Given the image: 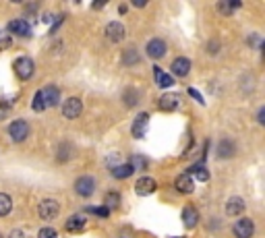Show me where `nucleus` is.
<instances>
[{
  "label": "nucleus",
  "mask_w": 265,
  "mask_h": 238,
  "mask_svg": "<svg viewBox=\"0 0 265 238\" xmlns=\"http://www.w3.org/2000/svg\"><path fill=\"white\" fill-rule=\"evenodd\" d=\"M33 68H35L33 60L27 58V56L15 60V73H17V77H19V79H23V81H27L29 77L33 75Z\"/></svg>",
  "instance_id": "f257e3e1"
},
{
  "label": "nucleus",
  "mask_w": 265,
  "mask_h": 238,
  "mask_svg": "<svg viewBox=\"0 0 265 238\" xmlns=\"http://www.w3.org/2000/svg\"><path fill=\"white\" fill-rule=\"evenodd\" d=\"M81 112H83V104H81V99L79 97H68L65 104H62V114L68 118V120H75V118H79L81 116Z\"/></svg>",
  "instance_id": "f03ea898"
},
{
  "label": "nucleus",
  "mask_w": 265,
  "mask_h": 238,
  "mask_svg": "<svg viewBox=\"0 0 265 238\" xmlns=\"http://www.w3.org/2000/svg\"><path fill=\"white\" fill-rule=\"evenodd\" d=\"M58 211H60V207H58V203L54 201V199H42L40 207H37V213H40L42 220H54V218H58Z\"/></svg>",
  "instance_id": "7ed1b4c3"
},
{
  "label": "nucleus",
  "mask_w": 265,
  "mask_h": 238,
  "mask_svg": "<svg viewBox=\"0 0 265 238\" xmlns=\"http://www.w3.org/2000/svg\"><path fill=\"white\" fill-rule=\"evenodd\" d=\"M9 133H11L13 141H25L27 135H29V125L25 120H15V122H11Z\"/></svg>",
  "instance_id": "20e7f679"
},
{
  "label": "nucleus",
  "mask_w": 265,
  "mask_h": 238,
  "mask_svg": "<svg viewBox=\"0 0 265 238\" xmlns=\"http://www.w3.org/2000/svg\"><path fill=\"white\" fill-rule=\"evenodd\" d=\"M40 97L44 102V108H52V106H56L60 102V91H58V87L48 85V87L40 89Z\"/></svg>",
  "instance_id": "39448f33"
},
{
  "label": "nucleus",
  "mask_w": 265,
  "mask_h": 238,
  "mask_svg": "<svg viewBox=\"0 0 265 238\" xmlns=\"http://www.w3.org/2000/svg\"><path fill=\"white\" fill-rule=\"evenodd\" d=\"M147 127H149V114L141 112L135 118V122H132V128H131L132 130V137H135V139H143L145 133H147Z\"/></svg>",
  "instance_id": "423d86ee"
},
{
  "label": "nucleus",
  "mask_w": 265,
  "mask_h": 238,
  "mask_svg": "<svg viewBox=\"0 0 265 238\" xmlns=\"http://www.w3.org/2000/svg\"><path fill=\"white\" fill-rule=\"evenodd\" d=\"M75 190H77V195H81V197H91L93 190H96V180H93L91 176H81V178L75 182Z\"/></svg>",
  "instance_id": "0eeeda50"
},
{
  "label": "nucleus",
  "mask_w": 265,
  "mask_h": 238,
  "mask_svg": "<svg viewBox=\"0 0 265 238\" xmlns=\"http://www.w3.org/2000/svg\"><path fill=\"white\" fill-rule=\"evenodd\" d=\"M106 37H108V42H112V44H118L124 40V25L118 21H112V23H108V27H106Z\"/></svg>",
  "instance_id": "6e6552de"
},
{
  "label": "nucleus",
  "mask_w": 265,
  "mask_h": 238,
  "mask_svg": "<svg viewBox=\"0 0 265 238\" xmlns=\"http://www.w3.org/2000/svg\"><path fill=\"white\" fill-rule=\"evenodd\" d=\"M155 180L151 178V176H141V178L137 180V184H135V193L137 195H141V197H147V195H151L153 190H155Z\"/></svg>",
  "instance_id": "1a4fd4ad"
},
{
  "label": "nucleus",
  "mask_w": 265,
  "mask_h": 238,
  "mask_svg": "<svg viewBox=\"0 0 265 238\" xmlns=\"http://www.w3.org/2000/svg\"><path fill=\"white\" fill-rule=\"evenodd\" d=\"M181 102H182V97L178 94H164L160 97V108L166 110V112H172V110L181 108Z\"/></svg>",
  "instance_id": "9d476101"
},
{
  "label": "nucleus",
  "mask_w": 265,
  "mask_h": 238,
  "mask_svg": "<svg viewBox=\"0 0 265 238\" xmlns=\"http://www.w3.org/2000/svg\"><path fill=\"white\" fill-rule=\"evenodd\" d=\"M234 234L238 238H251L255 234V224L248 218H243V220H238L236 222V226H234Z\"/></svg>",
  "instance_id": "9b49d317"
},
{
  "label": "nucleus",
  "mask_w": 265,
  "mask_h": 238,
  "mask_svg": "<svg viewBox=\"0 0 265 238\" xmlns=\"http://www.w3.org/2000/svg\"><path fill=\"white\" fill-rule=\"evenodd\" d=\"M174 187H176L178 193L189 195V193H193V190H195V182H193V178H191V174L184 172V174H181V176H176Z\"/></svg>",
  "instance_id": "f8f14e48"
},
{
  "label": "nucleus",
  "mask_w": 265,
  "mask_h": 238,
  "mask_svg": "<svg viewBox=\"0 0 265 238\" xmlns=\"http://www.w3.org/2000/svg\"><path fill=\"white\" fill-rule=\"evenodd\" d=\"M9 32L15 33V35L27 37V35H31V27H29V23H27V21H23V19H15V21L9 23Z\"/></svg>",
  "instance_id": "ddd939ff"
},
{
  "label": "nucleus",
  "mask_w": 265,
  "mask_h": 238,
  "mask_svg": "<svg viewBox=\"0 0 265 238\" xmlns=\"http://www.w3.org/2000/svg\"><path fill=\"white\" fill-rule=\"evenodd\" d=\"M243 211H245V201L240 197H232L230 201L226 203V216L236 218V216H243Z\"/></svg>",
  "instance_id": "4468645a"
},
{
  "label": "nucleus",
  "mask_w": 265,
  "mask_h": 238,
  "mask_svg": "<svg viewBox=\"0 0 265 238\" xmlns=\"http://www.w3.org/2000/svg\"><path fill=\"white\" fill-rule=\"evenodd\" d=\"M168 52V48H166V42L164 40H151L149 44H147V54H149L151 58H162L164 54Z\"/></svg>",
  "instance_id": "2eb2a0df"
},
{
  "label": "nucleus",
  "mask_w": 265,
  "mask_h": 238,
  "mask_svg": "<svg viewBox=\"0 0 265 238\" xmlns=\"http://www.w3.org/2000/svg\"><path fill=\"white\" fill-rule=\"evenodd\" d=\"M189 71H191V60H189V58L178 56L174 63H172V73H174L176 77H181V79L189 75Z\"/></svg>",
  "instance_id": "dca6fc26"
},
{
  "label": "nucleus",
  "mask_w": 265,
  "mask_h": 238,
  "mask_svg": "<svg viewBox=\"0 0 265 238\" xmlns=\"http://www.w3.org/2000/svg\"><path fill=\"white\" fill-rule=\"evenodd\" d=\"M153 75H155V83H158V87H162V89H168V87H172V85H174L172 75L164 73L160 66H155V68H153Z\"/></svg>",
  "instance_id": "f3484780"
},
{
  "label": "nucleus",
  "mask_w": 265,
  "mask_h": 238,
  "mask_svg": "<svg viewBox=\"0 0 265 238\" xmlns=\"http://www.w3.org/2000/svg\"><path fill=\"white\" fill-rule=\"evenodd\" d=\"M182 222H184V226L186 228H195L197 226V222H199V213H197V209L195 207H184L182 209Z\"/></svg>",
  "instance_id": "a211bd4d"
},
{
  "label": "nucleus",
  "mask_w": 265,
  "mask_h": 238,
  "mask_svg": "<svg viewBox=\"0 0 265 238\" xmlns=\"http://www.w3.org/2000/svg\"><path fill=\"white\" fill-rule=\"evenodd\" d=\"M85 224H87V220H85V216H73V218H68L66 220V230L68 232H83V228Z\"/></svg>",
  "instance_id": "6ab92c4d"
},
{
  "label": "nucleus",
  "mask_w": 265,
  "mask_h": 238,
  "mask_svg": "<svg viewBox=\"0 0 265 238\" xmlns=\"http://www.w3.org/2000/svg\"><path fill=\"white\" fill-rule=\"evenodd\" d=\"M217 156L220 158H232L234 156V143L228 141V139L222 141L220 145H217Z\"/></svg>",
  "instance_id": "aec40b11"
},
{
  "label": "nucleus",
  "mask_w": 265,
  "mask_h": 238,
  "mask_svg": "<svg viewBox=\"0 0 265 238\" xmlns=\"http://www.w3.org/2000/svg\"><path fill=\"white\" fill-rule=\"evenodd\" d=\"M186 174H193L195 178L201 180V182H207V180H209V172L205 170L203 164H195V166L191 168V172H186Z\"/></svg>",
  "instance_id": "412c9836"
},
{
  "label": "nucleus",
  "mask_w": 265,
  "mask_h": 238,
  "mask_svg": "<svg viewBox=\"0 0 265 238\" xmlns=\"http://www.w3.org/2000/svg\"><path fill=\"white\" fill-rule=\"evenodd\" d=\"M11 209H13V199L6 193H0V218L9 216Z\"/></svg>",
  "instance_id": "4be33fe9"
},
{
  "label": "nucleus",
  "mask_w": 265,
  "mask_h": 238,
  "mask_svg": "<svg viewBox=\"0 0 265 238\" xmlns=\"http://www.w3.org/2000/svg\"><path fill=\"white\" fill-rule=\"evenodd\" d=\"M132 166L131 164H120V166H116L112 168V174L116 176V178H129V176H132Z\"/></svg>",
  "instance_id": "5701e85b"
},
{
  "label": "nucleus",
  "mask_w": 265,
  "mask_h": 238,
  "mask_svg": "<svg viewBox=\"0 0 265 238\" xmlns=\"http://www.w3.org/2000/svg\"><path fill=\"white\" fill-rule=\"evenodd\" d=\"M139 63V54L135 48H127L124 50V56H122V64L124 66H131V64H137Z\"/></svg>",
  "instance_id": "b1692460"
},
{
  "label": "nucleus",
  "mask_w": 265,
  "mask_h": 238,
  "mask_svg": "<svg viewBox=\"0 0 265 238\" xmlns=\"http://www.w3.org/2000/svg\"><path fill=\"white\" fill-rule=\"evenodd\" d=\"M120 205V195L118 193H108L106 195V209L110 211L114 209V207H118Z\"/></svg>",
  "instance_id": "393cba45"
},
{
  "label": "nucleus",
  "mask_w": 265,
  "mask_h": 238,
  "mask_svg": "<svg viewBox=\"0 0 265 238\" xmlns=\"http://www.w3.org/2000/svg\"><path fill=\"white\" fill-rule=\"evenodd\" d=\"M131 166H132V170H145V168H147V159L141 158V156H132Z\"/></svg>",
  "instance_id": "a878e982"
},
{
  "label": "nucleus",
  "mask_w": 265,
  "mask_h": 238,
  "mask_svg": "<svg viewBox=\"0 0 265 238\" xmlns=\"http://www.w3.org/2000/svg\"><path fill=\"white\" fill-rule=\"evenodd\" d=\"M87 211H89V213H96L98 218H108V216H110V211H108L106 207H89Z\"/></svg>",
  "instance_id": "bb28decb"
},
{
  "label": "nucleus",
  "mask_w": 265,
  "mask_h": 238,
  "mask_svg": "<svg viewBox=\"0 0 265 238\" xmlns=\"http://www.w3.org/2000/svg\"><path fill=\"white\" fill-rule=\"evenodd\" d=\"M31 108H33L35 112H42V110H46L44 108V102H42V97H40V91L35 94V97H33V102H31Z\"/></svg>",
  "instance_id": "cd10ccee"
},
{
  "label": "nucleus",
  "mask_w": 265,
  "mask_h": 238,
  "mask_svg": "<svg viewBox=\"0 0 265 238\" xmlns=\"http://www.w3.org/2000/svg\"><path fill=\"white\" fill-rule=\"evenodd\" d=\"M11 48V35L9 33H0V52Z\"/></svg>",
  "instance_id": "c85d7f7f"
},
{
  "label": "nucleus",
  "mask_w": 265,
  "mask_h": 238,
  "mask_svg": "<svg viewBox=\"0 0 265 238\" xmlns=\"http://www.w3.org/2000/svg\"><path fill=\"white\" fill-rule=\"evenodd\" d=\"M40 238H58V234H56V230H54V228H42L40 230Z\"/></svg>",
  "instance_id": "c756f323"
},
{
  "label": "nucleus",
  "mask_w": 265,
  "mask_h": 238,
  "mask_svg": "<svg viewBox=\"0 0 265 238\" xmlns=\"http://www.w3.org/2000/svg\"><path fill=\"white\" fill-rule=\"evenodd\" d=\"M189 95H191V97H195V99H197V102H199V104H205V99H203V97H201V94H199V91H197V89H189Z\"/></svg>",
  "instance_id": "7c9ffc66"
},
{
  "label": "nucleus",
  "mask_w": 265,
  "mask_h": 238,
  "mask_svg": "<svg viewBox=\"0 0 265 238\" xmlns=\"http://www.w3.org/2000/svg\"><path fill=\"white\" fill-rule=\"evenodd\" d=\"M9 238H25V234H23V230H17V228H15L13 232L9 234Z\"/></svg>",
  "instance_id": "2f4dec72"
},
{
  "label": "nucleus",
  "mask_w": 265,
  "mask_h": 238,
  "mask_svg": "<svg viewBox=\"0 0 265 238\" xmlns=\"http://www.w3.org/2000/svg\"><path fill=\"white\" fill-rule=\"evenodd\" d=\"M263 116H265V110L261 108V110H259V122H261V125H263V122H265V118H263Z\"/></svg>",
  "instance_id": "473e14b6"
},
{
  "label": "nucleus",
  "mask_w": 265,
  "mask_h": 238,
  "mask_svg": "<svg viewBox=\"0 0 265 238\" xmlns=\"http://www.w3.org/2000/svg\"><path fill=\"white\" fill-rule=\"evenodd\" d=\"M120 238H129V236H127V234H124V236H120Z\"/></svg>",
  "instance_id": "72a5a7b5"
}]
</instances>
